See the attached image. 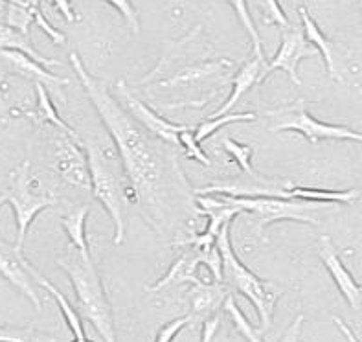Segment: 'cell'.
I'll return each instance as SVG.
<instances>
[{
    "label": "cell",
    "mask_w": 362,
    "mask_h": 342,
    "mask_svg": "<svg viewBox=\"0 0 362 342\" xmlns=\"http://www.w3.org/2000/svg\"><path fill=\"white\" fill-rule=\"evenodd\" d=\"M221 2H228V4L232 6V9H234L235 15H238L239 23H241V26L245 28V32L248 33L250 41H252L254 54L263 55V57H265V52H263V45H262V37H259V32H257L256 24H254V18H252V15H250V9H248V6H247V0H221Z\"/></svg>",
    "instance_id": "26"
},
{
    "label": "cell",
    "mask_w": 362,
    "mask_h": 342,
    "mask_svg": "<svg viewBox=\"0 0 362 342\" xmlns=\"http://www.w3.org/2000/svg\"><path fill=\"white\" fill-rule=\"evenodd\" d=\"M180 147L184 149V156H186V159L197 160V162H201L202 166L211 164V160L208 159L206 153L202 151L201 142L195 138V125L184 129V131L180 132Z\"/></svg>",
    "instance_id": "28"
},
{
    "label": "cell",
    "mask_w": 362,
    "mask_h": 342,
    "mask_svg": "<svg viewBox=\"0 0 362 342\" xmlns=\"http://www.w3.org/2000/svg\"><path fill=\"white\" fill-rule=\"evenodd\" d=\"M116 94H118V100L122 101V106L133 114L134 118L142 123L147 131L153 132L155 137L162 138L164 142H168L170 146L180 147V132H182L184 129L192 127V125L173 123L170 122V120L162 118L156 110H153L151 107L146 106L140 98H136L133 92L129 91V87L125 85L124 79H119V81L116 83Z\"/></svg>",
    "instance_id": "10"
},
{
    "label": "cell",
    "mask_w": 362,
    "mask_h": 342,
    "mask_svg": "<svg viewBox=\"0 0 362 342\" xmlns=\"http://www.w3.org/2000/svg\"><path fill=\"white\" fill-rule=\"evenodd\" d=\"M33 23L41 28L42 32L50 37L55 45H64V42H66V37H64V33L59 32V30H55V28L52 26L48 21H46V17L42 15V11H41V8H39V6H35V8H33Z\"/></svg>",
    "instance_id": "32"
},
{
    "label": "cell",
    "mask_w": 362,
    "mask_h": 342,
    "mask_svg": "<svg viewBox=\"0 0 362 342\" xmlns=\"http://www.w3.org/2000/svg\"><path fill=\"white\" fill-rule=\"evenodd\" d=\"M223 149L232 156L235 164L239 166V169L247 173L248 177H259V175L254 171L252 168V155H254V147L248 146V144H239L234 138H225L223 140Z\"/></svg>",
    "instance_id": "27"
},
{
    "label": "cell",
    "mask_w": 362,
    "mask_h": 342,
    "mask_svg": "<svg viewBox=\"0 0 362 342\" xmlns=\"http://www.w3.org/2000/svg\"><path fill=\"white\" fill-rule=\"evenodd\" d=\"M57 265L66 273L72 283L78 309L94 326L100 338L107 342L116 341V326L112 306L101 283L100 270L92 260L90 252H81L72 246L57 260Z\"/></svg>",
    "instance_id": "2"
},
{
    "label": "cell",
    "mask_w": 362,
    "mask_h": 342,
    "mask_svg": "<svg viewBox=\"0 0 362 342\" xmlns=\"http://www.w3.org/2000/svg\"><path fill=\"white\" fill-rule=\"evenodd\" d=\"M265 57L263 55L254 54L247 63L241 67V69L235 72L234 79H232V94L228 96V100L221 106L219 110H216L214 114H210V118H217V116H223V114H228L230 110L234 109L239 103V100L247 94L254 85H259V78H262L263 70H265Z\"/></svg>",
    "instance_id": "16"
},
{
    "label": "cell",
    "mask_w": 362,
    "mask_h": 342,
    "mask_svg": "<svg viewBox=\"0 0 362 342\" xmlns=\"http://www.w3.org/2000/svg\"><path fill=\"white\" fill-rule=\"evenodd\" d=\"M70 64L115 142L125 181L136 192L142 214L156 230L164 232L175 201L186 199L192 190L177 162L175 146L147 131L122 101H116L105 83L87 72L76 52L70 54Z\"/></svg>",
    "instance_id": "1"
},
{
    "label": "cell",
    "mask_w": 362,
    "mask_h": 342,
    "mask_svg": "<svg viewBox=\"0 0 362 342\" xmlns=\"http://www.w3.org/2000/svg\"><path fill=\"white\" fill-rule=\"evenodd\" d=\"M333 320H335V322H337V326H339V328L342 329V334L346 335V338H348V341H361V338H358L357 335H355L354 331H351V329H349L348 326L344 324V320H342V319H339V317H333Z\"/></svg>",
    "instance_id": "37"
},
{
    "label": "cell",
    "mask_w": 362,
    "mask_h": 342,
    "mask_svg": "<svg viewBox=\"0 0 362 342\" xmlns=\"http://www.w3.org/2000/svg\"><path fill=\"white\" fill-rule=\"evenodd\" d=\"M232 289L225 282L214 283H197L189 291V313L193 315V322H204L210 315L217 313L223 307L226 297Z\"/></svg>",
    "instance_id": "15"
},
{
    "label": "cell",
    "mask_w": 362,
    "mask_h": 342,
    "mask_svg": "<svg viewBox=\"0 0 362 342\" xmlns=\"http://www.w3.org/2000/svg\"><path fill=\"white\" fill-rule=\"evenodd\" d=\"M87 149L88 164H90V192L96 201L101 203L107 214L110 215L112 224H115V245H122L127 236V195L122 177L116 173V168L112 166L110 153L103 147H96V144L83 142Z\"/></svg>",
    "instance_id": "4"
},
{
    "label": "cell",
    "mask_w": 362,
    "mask_h": 342,
    "mask_svg": "<svg viewBox=\"0 0 362 342\" xmlns=\"http://www.w3.org/2000/svg\"><path fill=\"white\" fill-rule=\"evenodd\" d=\"M193 322V315L192 313H188V315L184 317H179V319L175 320H170L168 324L162 326L160 329H158V334H156V341L158 342H170L173 341V338H177V335L182 331L186 326H189Z\"/></svg>",
    "instance_id": "31"
},
{
    "label": "cell",
    "mask_w": 362,
    "mask_h": 342,
    "mask_svg": "<svg viewBox=\"0 0 362 342\" xmlns=\"http://www.w3.org/2000/svg\"><path fill=\"white\" fill-rule=\"evenodd\" d=\"M30 270H32L35 282L39 283V285H41V287L45 289L46 292H50V297L54 298L55 302H57V306H59L61 313H63L64 320H66V324H69V328H70V331H72L74 338H76V341H79V342L88 341L87 334H85V328H83L81 317H79L78 309H76V307H74L72 304L66 300V298H64L63 292L55 287L54 283L48 282V280H46L45 276H42V274L35 269V267H32V265H30Z\"/></svg>",
    "instance_id": "20"
},
{
    "label": "cell",
    "mask_w": 362,
    "mask_h": 342,
    "mask_svg": "<svg viewBox=\"0 0 362 342\" xmlns=\"http://www.w3.org/2000/svg\"><path fill=\"white\" fill-rule=\"evenodd\" d=\"M223 309H225L226 315L230 317V322L234 324L235 331H238L241 337L247 338V341H252V342L262 341L263 329L262 328L256 329L252 324H250V320L245 317V313L241 311V307L238 306V302H235L234 295H228V297H226L225 304H223Z\"/></svg>",
    "instance_id": "24"
},
{
    "label": "cell",
    "mask_w": 362,
    "mask_h": 342,
    "mask_svg": "<svg viewBox=\"0 0 362 342\" xmlns=\"http://www.w3.org/2000/svg\"><path fill=\"white\" fill-rule=\"evenodd\" d=\"M317 251L320 256L322 263L327 269L329 276L335 282L339 292L348 302L351 309L358 311L362 307V285L354 278V274L346 269V265L340 260L339 251L335 249V243L331 241L329 236H320L317 243Z\"/></svg>",
    "instance_id": "12"
},
{
    "label": "cell",
    "mask_w": 362,
    "mask_h": 342,
    "mask_svg": "<svg viewBox=\"0 0 362 342\" xmlns=\"http://www.w3.org/2000/svg\"><path fill=\"white\" fill-rule=\"evenodd\" d=\"M320 54L317 46H313L308 41V37L303 33V28H284L281 30V45L280 50L276 52L269 63L265 64L262 78H259V85L271 76L274 70H284L289 76L291 81L300 87L302 79L298 76V64L300 61L305 57H317Z\"/></svg>",
    "instance_id": "9"
},
{
    "label": "cell",
    "mask_w": 362,
    "mask_h": 342,
    "mask_svg": "<svg viewBox=\"0 0 362 342\" xmlns=\"http://www.w3.org/2000/svg\"><path fill=\"white\" fill-rule=\"evenodd\" d=\"M230 59H217V61H208V63L201 64H189V67H182L175 72V76L160 79L156 81V87H171V85H186V83H195L201 79L211 78L216 74H221L223 69H230L232 67Z\"/></svg>",
    "instance_id": "21"
},
{
    "label": "cell",
    "mask_w": 362,
    "mask_h": 342,
    "mask_svg": "<svg viewBox=\"0 0 362 342\" xmlns=\"http://www.w3.org/2000/svg\"><path fill=\"white\" fill-rule=\"evenodd\" d=\"M28 335H32V331H15V329L8 331L6 328H2V331H0V338H2V341L24 342V341H30V338H32V337H28Z\"/></svg>",
    "instance_id": "35"
},
{
    "label": "cell",
    "mask_w": 362,
    "mask_h": 342,
    "mask_svg": "<svg viewBox=\"0 0 362 342\" xmlns=\"http://www.w3.org/2000/svg\"><path fill=\"white\" fill-rule=\"evenodd\" d=\"M0 45L2 48H11V50H18L28 54L30 57H33L39 63L46 64V67H54V64H59V61L48 59L45 55H41L32 46V41L28 37L26 32L23 30H17V28L9 26V24H2V32H0Z\"/></svg>",
    "instance_id": "23"
},
{
    "label": "cell",
    "mask_w": 362,
    "mask_h": 342,
    "mask_svg": "<svg viewBox=\"0 0 362 342\" xmlns=\"http://www.w3.org/2000/svg\"><path fill=\"white\" fill-rule=\"evenodd\" d=\"M199 265H202L201 252L193 246H188V251L180 254L177 260L171 263V267L165 270V274L160 280L153 285L146 289L147 292H160L164 289L171 287V285H180V283H192V285H197L202 283L197 276Z\"/></svg>",
    "instance_id": "14"
},
{
    "label": "cell",
    "mask_w": 362,
    "mask_h": 342,
    "mask_svg": "<svg viewBox=\"0 0 362 342\" xmlns=\"http://www.w3.org/2000/svg\"><path fill=\"white\" fill-rule=\"evenodd\" d=\"M0 203L4 206L8 205L13 210L15 223H17V241L15 243L23 249L30 224L41 212L57 205V199L42 192L41 183L30 171V162L24 160L23 164L8 173Z\"/></svg>",
    "instance_id": "5"
},
{
    "label": "cell",
    "mask_w": 362,
    "mask_h": 342,
    "mask_svg": "<svg viewBox=\"0 0 362 342\" xmlns=\"http://www.w3.org/2000/svg\"><path fill=\"white\" fill-rule=\"evenodd\" d=\"M52 164L64 183L78 190H90V164L83 140L61 131L52 138Z\"/></svg>",
    "instance_id": "8"
},
{
    "label": "cell",
    "mask_w": 362,
    "mask_h": 342,
    "mask_svg": "<svg viewBox=\"0 0 362 342\" xmlns=\"http://www.w3.org/2000/svg\"><path fill=\"white\" fill-rule=\"evenodd\" d=\"M54 2V6L57 9H59V13L63 15L64 21L66 23H76V11H74V6L70 0H52Z\"/></svg>",
    "instance_id": "34"
},
{
    "label": "cell",
    "mask_w": 362,
    "mask_h": 342,
    "mask_svg": "<svg viewBox=\"0 0 362 342\" xmlns=\"http://www.w3.org/2000/svg\"><path fill=\"white\" fill-rule=\"evenodd\" d=\"M105 2L109 6H112V8L125 18V23H127V26L131 28V32H133L134 35L140 33V21H138L136 9H134L131 0H105Z\"/></svg>",
    "instance_id": "30"
},
{
    "label": "cell",
    "mask_w": 362,
    "mask_h": 342,
    "mask_svg": "<svg viewBox=\"0 0 362 342\" xmlns=\"http://www.w3.org/2000/svg\"><path fill=\"white\" fill-rule=\"evenodd\" d=\"M88 212H90V206L85 205L61 217V227H63L64 234L69 237L70 245L76 246L81 252H90V246H88L87 241Z\"/></svg>",
    "instance_id": "22"
},
{
    "label": "cell",
    "mask_w": 362,
    "mask_h": 342,
    "mask_svg": "<svg viewBox=\"0 0 362 342\" xmlns=\"http://www.w3.org/2000/svg\"><path fill=\"white\" fill-rule=\"evenodd\" d=\"M285 197L322 203V205H354L355 201L361 199V192L358 190H320V188L287 186Z\"/></svg>",
    "instance_id": "18"
},
{
    "label": "cell",
    "mask_w": 362,
    "mask_h": 342,
    "mask_svg": "<svg viewBox=\"0 0 362 342\" xmlns=\"http://www.w3.org/2000/svg\"><path fill=\"white\" fill-rule=\"evenodd\" d=\"M302 320H303V317L300 315L298 319L294 320L293 328H291L289 331H287V334H285L284 337L280 338V341H298V337H300V328H302Z\"/></svg>",
    "instance_id": "36"
},
{
    "label": "cell",
    "mask_w": 362,
    "mask_h": 342,
    "mask_svg": "<svg viewBox=\"0 0 362 342\" xmlns=\"http://www.w3.org/2000/svg\"><path fill=\"white\" fill-rule=\"evenodd\" d=\"M230 230H232V221L221 228L217 236V246H219L221 256H223V274H225V283L230 289L241 292L245 298L250 300L259 317V328L265 334L272 326L276 313V304L281 295V289L276 287L269 280H263L248 269L243 261L239 260L234 251L232 239H230Z\"/></svg>",
    "instance_id": "3"
},
{
    "label": "cell",
    "mask_w": 362,
    "mask_h": 342,
    "mask_svg": "<svg viewBox=\"0 0 362 342\" xmlns=\"http://www.w3.org/2000/svg\"><path fill=\"white\" fill-rule=\"evenodd\" d=\"M33 87H35L37 103L32 110H26L24 116L32 120L35 125L50 123V125H54L57 131H63L66 132V135H70L72 138H76V140H81V138L78 137V132L74 131V127H70L69 123L64 122V120L59 116L57 109L54 107V101H52L50 94H48V91H46L45 83L35 81L33 83Z\"/></svg>",
    "instance_id": "17"
},
{
    "label": "cell",
    "mask_w": 362,
    "mask_h": 342,
    "mask_svg": "<svg viewBox=\"0 0 362 342\" xmlns=\"http://www.w3.org/2000/svg\"><path fill=\"white\" fill-rule=\"evenodd\" d=\"M234 205L241 206L245 212H250L256 220V234L262 236L272 223L294 221V223L320 224L315 215L322 203L303 201V199H289L280 195H256V197H232L226 195Z\"/></svg>",
    "instance_id": "7"
},
{
    "label": "cell",
    "mask_w": 362,
    "mask_h": 342,
    "mask_svg": "<svg viewBox=\"0 0 362 342\" xmlns=\"http://www.w3.org/2000/svg\"><path fill=\"white\" fill-rule=\"evenodd\" d=\"M257 118L256 113H238V114H223V116H217V118H210L208 116L201 125L195 127V138L199 142H204L211 137V135H216L217 131H221L223 127H226L228 123H235V122H254Z\"/></svg>",
    "instance_id": "25"
},
{
    "label": "cell",
    "mask_w": 362,
    "mask_h": 342,
    "mask_svg": "<svg viewBox=\"0 0 362 342\" xmlns=\"http://www.w3.org/2000/svg\"><path fill=\"white\" fill-rule=\"evenodd\" d=\"M30 261L24 258L23 249L15 245H8L2 241V249H0V273L6 282H9L17 289L23 297L32 302L33 307L37 311H41V297L37 292L35 285H33V274L30 270Z\"/></svg>",
    "instance_id": "11"
},
{
    "label": "cell",
    "mask_w": 362,
    "mask_h": 342,
    "mask_svg": "<svg viewBox=\"0 0 362 342\" xmlns=\"http://www.w3.org/2000/svg\"><path fill=\"white\" fill-rule=\"evenodd\" d=\"M219 324H221V319L217 313H214V315L208 317L204 322H202V331H201V341L204 342H210L216 338V334L217 329H219Z\"/></svg>",
    "instance_id": "33"
},
{
    "label": "cell",
    "mask_w": 362,
    "mask_h": 342,
    "mask_svg": "<svg viewBox=\"0 0 362 342\" xmlns=\"http://www.w3.org/2000/svg\"><path fill=\"white\" fill-rule=\"evenodd\" d=\"M259 6H262L263 17H265V24H274V26H280L281 30L289 28V18L278 0H259Z\"/></svg>",
    "instance_id": "29"
},
{
    "label": "cell",
    "mask_w": 362,
    "mask_h": 342,
    "mask_svg": "<svg viewBox=\"0 0 362 342\" xmlns=\"http://www.w3.org/2000/svg\"><path fill=\"white\" fill-rule=\"evenodd\" d=\"M265 116L271 118V132H298L309 144L317 146L318 142L326 140H349L362 144V132L349 129L339 123H327L313 118L308 110V101L296 100L291 106L265 110Z\"/></svg>",
    "instance_id": "6"
},
{
    "label": "cell",
    "mask_w": 362,
    "mask_h": 342,
    "mask_svg": "<svg viewBox=\"0 0 362 342\" xmlns=\"http://www.w3.org/2000/svg\"><path fill=\"white\" fill-rule=\"evenodd\" d=\"M298 15L302 18V28L303 33L308 37V41L313 46H317L318 52L322 54L324 61H326L327 72H329L331 79H340L339 72H337V63H335V50H333V42L326 37V33L322 32L320 26L317 24V21L309 15V11L305 8H298Z\"/></svg>",
    "instance_id": "19"
},
{
    "label": "cell",
    "mask_w": 362,
    "mask_h": 342,
    "mask_svg": "<svg viewBox=\"0 0 362 342\" xmlns=\"http://www.w3.org/2000/svg\"><path fill=\"white\" fill-rule=\"evenodd\" d=\"M0 55H2V64H4V69H8L9 72L15 74V76L32 79L33 83L41 81L45 83V85H50V87H63V85H69V79L55 76L54 72L45 69L42 63L35 61L33 57L24 54V52L11 50V48H2V54Z\"/></svg>",
    "instance_id": "13"
}]
</instances>
